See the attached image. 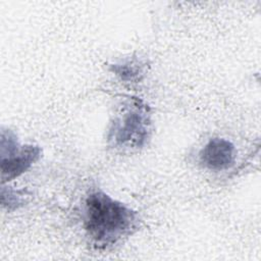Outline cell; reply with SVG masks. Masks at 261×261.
I'll return each instance as SVG.
<instances>
[{
  "label": "cell",
  "mask_w": 261,
  "mask_h": 261,
  "mask_svg": "<svg viewBox=\"0 0 261 261\" xmlns=\"http://www.w3.org/2000/svg\"><path fill=\"white\" fill-rule=\"evenodd\" d=\"M84 225L92 243L105 249L137 229L138 214L104 192L95 191L85 201Z\"/></svg>",
  "instance_id": "1"
},
{
  "label": "cell",
  "mask_w": 261,
  "mask_h": 261,
  "mask_svg": "<svg viewBox=\"0 0 261 261\" xmlns=\"http://www.w3.org/2000/svg\"><path fill=\"white\" fill-rule=\"evenodd\" d=\"M150 134V119L144 107L137 106L117 117L109 130L108 139L115 147L140 148Z\"/></svg>",
  "instance_id": "2"
},
{
  "label": "cell",
  "mask_w": 261,
  "mask_h": 261,
  "mask_svg": "<svg viewBox=\"0 0 261 261\" xmlns=\"http://www.w3.org/2000/svg\"><path fill=\"white\" fill-rule=\"evenodd\" d=\"M234 145L223 138H213L199 153L200 162L210 170H224L229 168L236 160Z\"/></svg>",
  "instance_id": "3"
},
{
  "label": "cell",
  "mask_w": 261,
  "mask_h": 261,
  "mask_svg": "<svg viewBox=\"0 0 261 261\" xmlns=\"http://www.w3.org/2000/svg\"><path fill=\"white\" fill-rule=\"evenodd\" d=\"M41 156L39 146H20L14 153L1 157L2 184L11 180L25 172Z\"/></svg>",
  "instance_id": "4"
},
{
  "label": "cell",
  "mask_w": 261,
  "mask_h": 261,
  "mask_svg": "<svg viewBox=\"0 0 261 261\" xmlns=\"http://www.w3.org/2000/svg\"><path fill=\"white\" fill-rule=\"evenodd\" d=\"M112 70L123 81H132L137 77L141 72L139 67L129 63L112 65Z\"/></svg>",
  "instance_id": "5"
},
{
  "label": "cell",
  "mask_w": 261,
  "mask_h": 261,
  "mask_svg": "<svg viewBox=\"0 0 261 261\" xmlns=\"http://www.w3.org/2000/svg\"><path fill=\"white\" fill-rule=\"evenodd\" d=\"M25 202V199L20 192L14 191V190H7L6 192L2 191V204L4 206H7L8 209L17 208L18 206L23 205Z\"/></svg>",
  "instance_id": "6"
}]
</instances>
